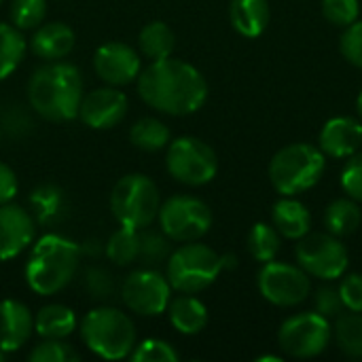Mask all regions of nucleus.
I'll use <instances>...</instances> for the list:
<instances>
[{
    "label": "nucleus",
    "mask_w": 362,
    "mask_h": 362,
    "mask_svg": "<svg viewBox=\"0 0 362 362\" xmlns=\"http://www.w3.org/2000/svg\"><path fill=\"white\" fill-rule=\"evenodd\" d=\"M138 93L151 108L170 117H185L206 104L208 83L195 66L170 55L140 70Z\"/></svg>",
    "instance_id": "1"
},
{
    "label": "nucleus",
    "mask_w": 362,
    "mask_h": 362,
    "mask_svg": "<svg viewBox=\"0 0 362 362\" xmlns=\"http://www.w3.org/2000/svg\"><path fill=\"white\" fill-rule=\"evenodd\" d=\"M85 95L83 76L68 62H47L36 68L28 81V102L36 115L53 123H66L78 117Z\"/></svg>",
    "instance_id": "2"
},
{
    "label": "nucleus",
    "mask_w": 362,
    "mask_h": 362,
    "mask_svg": "<svg viewBox=\"0 0 362 362\" xmlns=\"http://www.w3.org/2000/svg\"><path fill=\"white\" fill-rule=\"evenodd\" d=\"M81 246L64 235H42L25 263V282L40 297L62 293L76 276L81 265Z\"/></svg>",
    "instance_id": "3"
},
{
    "label": "nucleus",
    "mask_w": 362,
    "mask_h": 362,
    "mask_svg": "<svg viewBox=\"0 0 362 362\" xmlns=\"http://www.w3.org/2000/svg\"><path fill=\"white\" fill-rule=\"evenodd\" d=\"M238 265L233 255H218L206 244L187 242L168 257L165 278L172 291L195 295L216 282L221 272Z\"/></svg>",
    "instance_id": "4"
},
{
    "label": "nucleus",
    "mask_w": 362,
    "mask_h": 362,
    "mask_svg": "<svg viewBox=\"0 0 362 362\" xmlns=\"http://www.w3.org/2000/svg\"><path fill=\"white\" fill-rule=\"evenodd\" d=\"M81 339L85 346L104 361L129 358L138 344L136 327L132 318L110 305L93 308L81 320Z\"/></svg>",
    "instance_id": "5"
},
{
    "label": "nucleus",
    "mask_w": 362,
    "mask_h": 362,
    "mask_svg": "<svg viewBox=\"0 0 362 362\" xmlns=\"http://www.w3.org/2000/svg\"><path fill=\"white\" fill-rule=\"evenodd\" d=\"M327 159L320 148L297 142L280 148L269 163V180L280 195H297L312 189L325 174Z\"/></svg>",
    "instance_id": "6"
},
{
    "label": "nucleus",
    "mask_w": 362,
    "mask_h": 362,
    "mask_svg": "<svg viewBox=\"0 0 362 362\" xmlns=\"http://www.w3.org/2000/svg\"><path fill=\"white\" fill-rule=\"evenodd\" d=\"M159 189L144 174H125L110 191V212L121 227L148 229L159 214Z\"/></svg>",
    "instance_id": "7"
},
{
    "label": "nucleus",
    "mask_w": 362,
    "mask_h": 362,
    "mask_svg": "<svg viewBox=\"0 0 362 362\" xmlns=\"http://www.w3.org/2000/svg\"><path fill=\"white\" fill-rule=\"evenodd\" d=\"M165 165L170 176L187 187L208 185L218 172L214 148L193 136H182L168 144Z\"/></svg>",
    "instance_id": "8"
},
{
    "label": "nucleus",
    "mask_w": 362,
    "mask_h": 362,
    "mask_svg": "<svg viewBox=\"0 0 362 362\" xmlns=\"http://www.w3.org/2000/svg\"><path fill=\"white\" fill-rule=\"evenodd\" d=\"M159 227L170 242H197L212 227V212L206 202L193 195H174L159 206Z\"/></svg>",
    "instance_id": "9"
},
{
    "label": "nucleus",
    "mask_w": 362,
    "mask_h": 362,
    "mask_svg": "<svg viewBox=\"0 0 362 362\" xmlns=\"http://www.w3.org/2000/svg\"><path fill=\"white\" fill-rule=\"evenodd\" d=\"M295 257L299 267L320 280H337L348 269V250L333 233H308L297 240Z\"/></svg>",
    "instance_id": "10"
},
{
    "label": "nucleus",
    "mask_w": 362,
    "mask_h": 362,
    "mask_svg": "<svg viewBox=\"0 0 362 362\" xmlns=\"http://www.w3.org/2000/svg\"><path fill=\"white\" fill-rule=\"evenodd\" d=\"M331 339V322L318 312H303L284 320L278 333L280 348L293 358H314L322 354Z\"/></svg>",
    "instance_id": "11"
},
{
    "label": "nucleus",
    "mask_w": 362,
    "mask_h": 362,
    "mask_svg": "<svg viewBox=\"0 0 362 362\" xmlns=\"http://www.w3.org/2000/svg\"><path fill=\"white\" fill-rule=\"evenodd\" d=\"M257 284H259V293L263 295V299H267L269 303L278 308H295L303 303L312 293L310 274H305L297 265L280 263L276 259L269 263H263Z\"/></svg>",
    "instance_id": "12"
},
{
    "label": "nucleus",
    "mask_w": 362,
    "mask_h": 362,
    "mask_svg": "<svg viewBox=\"0 0 362 362\" xmlns=\"http://www.w3.org/2000/svg\"><path fill=\"white\" fill-rule=\"evenodd\" d=\"M121 299L125 308L138 316H159L168 310L172 286L157 269H136L121 284Z\"/></svg>",
    "instance_id": "13"
},
{
    "label": "nucleus",
    "mask_w": 362,
    "mask_h": 362,
    "mask_svg": "<svg viewBox=\"0 0 362 362\" xmlns=\"http://www.w3.org/2000/svg\"><path fill=\"white\" fill-rule=\"evenodd\" d=\"M93 70L106 85L123 87L138 78L142 64H140V55L134 47L112 40V42H106L95 49Z\"/></svg>",
    "instance_id": "14"
},
{
    "label": "nucleus",
    "mask_w": 362,
    "mask_h": 362,
    "mask_svg": "<svg viewBox=\"0 0 362 362\" xmlns=\"http://www.w3.org/2000/svg\"><path fill=\"white\" fill-rule=\"evenodd\" d=\"M129 102L123 91L117 87H98L83 95L78 119L91 129H112L127 115Z\"/></svg>",
    "instance_id": "15"
},
{
    "label": "nucleus",
    "mask_w": 362,
    "mask_h": 362,
    "mask_svg": "<svg viewBox=\"0 0 362 362\" xmlns=\"http://www.w3.org/2000/svg\"><path fill=\"white\" fill-rule=\"evenodd\" d=\"M36 221L30 210L17 204L0 206V261H11L32 246Z\"/></svg>",
    "instance_id": "16"
},
{
    "label": "nucleus",
    "mask_w": 362,
    "mask_h": 362,
    "mask_svg": "<svg viewBox=\"0 0 362 362\" xmlns=\"http://www.w3.org/2000/svg\"><path fill=\"white\" fill-rule=\"evenodd\" d=\"M34 333V316L30 308L17 299L0 301V350L4 354L23 348Z\"/></svg>",
    "instance_id": "17"
},
{
    "label": "nucleus",
    "mask_w": 362,
    "mask_h": 362,
    "mask_svg": "<svg viewBox=\"0 0 362 362\" xmlns=\"http://www.w3.org/2000/svg\"><path fill=\"white\" fill-rule=\"evenodd\" d=\"M361 144L362 121L354 117L329 119L320 132V151L335 159H344L358 153Z\"/></svg>",
    "instance_id": "18"
},
{
    "label": "nucleus",
    "mask_w": 362,
    "mask_h": 362,
    "mask_svg": "<svg viewBox=\"0 0 362 362\" xmlns=\"http://www.w3.org/2000/svg\"><path fill=\"white\" fill-rule=\"evenodd\" d=\"M74 42H76V36L68 23L42 21L30 38V49L36 57L45 62H57V59H64L74 49Z\"/></svg>",
    "instance_id": "19"
},
{
    "label": "nucleus",
    "mask_w": 362,
    "mask_h": 362,
    "mask_svg": "<svg viewBox=\"0 0 362 362\" xmlns=\"http://www.w3.org/2000/svg\"><path fill=\"white\" fill-rule=\"evenodd\" d=\"M68 197L57 185H40L30 195V212L38 225H57L68 216Z\"/></svg>",
    "instance_id": "20"
},
{
    "label": "nucleus",
    "mask_w": 362,
    "mask_h": 362,
    "mask_svg": "<svg viewBox=\"0 0 362 362\" xmlns=\"http://www.w3.org/2000/svg\"><path fill=\"white\" fill-rule=\"evenodd\" d=\"M272 221L278 233L286 240H301L303 235L310 233L312 227L310 210L301 202L293 199L291 195H284L280 202H276L272 210Z\"/></svg>",
    "instance_id": "21"
},
{
    "label": "nucleus",
    "mask_w": 362,
    "mask_h": 362,
    "mask_svg": "<svg viewBox=\"0 0 362 362\" xmlns=\"http://www.w3.org/2000/svg\"><path fill=\"white\" fill-rule=\"evenodd\" d=\"M229 17H231L233 28L242 36L257 38L269 25V17H272L269 2L267 0H231Z\"/></svg>",
    "instance_id": "22"
},
{
    "label": "nucleus",
    "mask_w": 362,
    "mask_h": 362,
    "mask_svg": "<svg viewBox=\"0 0 362 362\" xmlns=\"http://www.w3.org/2000/svg\"><path fill=\"white\" fill-rule=\"evenodd\" d=\"M168 316L172 327L182 335H197L208 325V310L206 305L195 299L193 295L180 293V297L170 299L168 303Z\"/></svg>",
    "instance_id": "23"
},
{
    "label": "nucleus",
    "mask_w": 362,
    "mask_h": 362,
    "mask_svg": "<svg viewBox=\"0 0 362 362\" xmlns=\"http://www.w3.org/2000/svg\"><path fill=\"white\" fill-rule=\"evenodd\" d=\"M76 327L78 322L74 312L62 303L45 305L34 316V333L40 339H66L76 331Z\"/></svg>",
    "instance_id": "24"
},
{
    "label": "nucleus",
    "mask_w": 362,
    "mask_h": 362,
    "mask_svg": "<svg viewBox=\"0 0 362 362\" xmlns=\"http://www.w3.org/2000/svg\"><path fill=\"white\" fill-rule=\"evenodd\" d=\"M361 223L362 212L358 204H356V199H352V197L335 199L325 210V227H327L329 233H333L337 238L352 235L361 227Z\"/></svg>",
    "instance_id": "25"
},
{
    "label": "nucleus",
    "mask_w": 362,
    "mask_h": 362,
    "mask_svg": "<svg viewBox=\"0 0 362 362\" xmlns=\"http://www.w3.org/2000/svg\"><path fill=\"white\" fill-rule=\"evenodd\" d=\"M138 47L142 55H146L151 62L155 59H165L174 53L176 47V36L172 28L163 21H151L140 30L138 36Z\"/></svg>",
    "instance_id": "26"
},
{
    "label": "nucleus",
    "mask_w": 362,
    "mask_h": 362,
    "mask_svg": "<svg viewBox=\"0 0 362 362\" xmlns=\"http://www.w3.org/2000/svg\"><path fill=\"white\" fill-rule=\"evenodd\" d=\"M28 49V40L21 30L13 23L0 21V81L13 74V70L21 64Z\"/></svg>",
    "instance_id": "27"
},
{
    "label": "nucleus",
    "mask_w": 362,
    "mask_h": 362,
    "mask_svg": "<svg viewBox=\"0 0 362 362\" xmlns=\"http://www.w3.org/2000/svg\"><path fill=\"white\" fill-rule=\"evenodd\" d=\"M129 140L136 148L155 153L170 144V129L163 121H159L155 117H142L132 125Z\"/></svg>",
    "instance_id": "28"
},
{
    "label": "nucleus",
    "mask_w": 362,
    "mask_h": 362,
    "mask_svg": "<svg viewBox=\"0 0 362 362\" xmlns=\"http://www.w3.org/2000/svg\"><path fill=\"white\" fill-rule=\"evenodd\" d=\"M104 255L119 267H127L140 259V231L129 227H119L106 242Z\"/></svg>",
    "instance_id": "29"
},
{
    "label": "nucleus",
    "mask_w": 362,
    "mask_h": 362,
    "mask_svg": "<svg viewBox=\"0 0 362 362\" xmlns=\"http://www.w3.org/2000/svg\"><path fill=\"white\" fill-rule=\"evenodd\" d=\"M248 252L255 261L259 263H269L278 257L280 252V233L276 227L265 225V223H257L250 233H248Z\"/></svg>",
    "instance_id": "30"
},
{
    "label": "nucleus",
    "mask_w": 362,
    "mask_h": 362,
    "mask_svg": "<svg viewBox=\"0 0 362 362\" xmlns=\"http://www.w3.org/2000/svg\"><path fill=\"white\" fill-rule=\"evenodd\" d=\"M337 346L344 354L352 358H362V312L339 314L335 325Z\"/></svg>",
    "instance_id": "31"
},
{
    "label": "nucleus",
    "mask_w": 362,
    "mask_h": 362,
    "mask_svg": "<svg viewBox=\"0 0 362 362\" xmlns=\"http://www.w3.org/2000/svg\"><path fill=\"white\" fill-rule=\"evenodd\" d=\"M47 17V0H13L11 23L19 30H36Z\"/></svg>",
    "instance_id": "32"
},
{
    "label": "nucleus",
    "mask_w": 362,
    "mask_h": 362,
    "mask_svg": "<svg viewBox=\"0 0 362 362\" xmlns=\"http://www.w3.org/2000/svg\"><path fill=\"white\" fill-rule=\"evenodd\" d=\"M28 358L32 362H76L81 356L66 339H42L30 350Z\"/></svg>",
    "instance_id": "33"
},
{
    "label": "nucleus",
    "mask_w": 362,
    "mask_h": 362,
    "mask_svg": "<svg viewBox=\"0 0 362 362\" xmlns=\"http://www.w3.org/2000/svg\"><path fill=\"white\" fill-rule=\"evenodd\" d=\"M129 358L134 362H176L180 354L174 350L172 344L163 339H144L136 344Z\"/></svg>",
    "instance_id": "34"
},
{
    "label": "nucleus",
    "mask_w": 362,
    "mask_h": 362,
    "mask_svg": "<svg viewBox=\"0 0 362 362\" xmlns=\"http://www.w3.org/2000/svg\"><path fill=\"white\" fill-rule=\"evenodd\" d=\"M170 257V238L161 231H146L140 233V259L146 265H157L161 261H168Z\"/></svg>",
    "instance_id": "35"
},
{
    "label": "nucleus",
    "mask_w": 362,
    "mask_h": 362,
    "mask_svg": "<svg viewBox=\"0 0 362 362\" xmlns=\"http://www.w3.org/2000/svg\"><path fill=\"white\" fill-rule=\"evenodd\" d=\"M83 286L89 293V297L95 299V301H108L115 295V288H117V284L112 280V274L108 269H104V267H89L85 272Z\"/></svg>",
    "instance_id": "36"
},
{
    "label": "nucleus",
    "mask_w": 362,
    "mask_h": 362,
    "mask_svg": "<svg viewBox=\"0 0 362 362\" xmlns=\"http://www.w3.org/2000/svg\"><path fill=\"white\" fill-rule=\"evenodd\" d=\"M361 4L358 0H322V15L329 23L348 28L358 19Z\"/></svg>",
    "instance_id": "37"
},
{
    "label": "nucleus",
    "mask_w": 362,
    "mask_h": 362,
    "mask_svg": "<svg viewBox=\"0 0 362 362\" xmlns=\"http://www.w3.org/2000/svg\"><path fill=\"white\" fill-rule=\"evenodd\" d=\"M341 55L356 68H362V21H354L346 28L339 42Z\"/></svg>",
    "instance_id": "38"
},
{
    "label": "nucleus",
    "mask_w": 362,
    "mask_h": 362,
    "mask_svg": "<svg viewBox=\"0 0 362 362\" xmlns=\"http://www.w3.org/2000/svg\"><path fill=\"white\" fill-rule=\"evenodd\" d=\"M341 187L348 197L362 202V153L348 157V163L341 172Z\"/></svg>",
    "instance_id": "39"
},
{
    "label": "nucleus",
    "mask_w": 362,
    "mask_h": 362,
    "mask_svg": "<svg viewBox=\"0 0 362 362\" xmlns=\"http://www.w3.org/2000/svg\"><path fill=\"white\" fill-rule=\"evenodd\" d=\"M314 308L320 316L325 318H337L344 310V301H341V295L339 291H333V288H320L314 297Z\"/></svg>",
    "instance_id": "40"
},
{
    "label": "nucleus",
    "mask_w": 362,
    "mask_h": 362,
    "mask_svg": "<svg viewBox=\"0 0 362 362\" xmlns=\"http://www.w3.org/2000/svg\"><path fill=\"white\" fill-rule=\"evenodd\" d=\"M339 295L344 308H348L350 312H362V274H352L344 278L339 286Z\"/></svg>",
    "instance_id": "41"
},
{
    "label": "nucleus",
    "mask_w": 362,
    "mask_h": 362,
    "mask_svg": "<svg viewBox=\"0 0 362 362\" xmlns=\"http://www.w3.org/2000/svg\"><path fill=\"white\" fill-rule=\"evenodd\" d=\"M17 189H19V182H17L15 172L6 163L0 161V206L13 202V197L17 195Z\"/></svg>",
    "instance_id": "42"
},
{
    "label": "nucleus",
    "mask_w": 362,
    "mask_h": 362,
    "mask_svg": "<svg viewBox=\"0 0 362 362\" xmlns=\"http://www.w3.org/2000/svg\"><path fill=\"white\" fill-rule=\"evenodd\" d=\"M81 246V255H85V257H89V259H98L102 252H104V246L106 244H102L98 238H89V240H85L83 244H78Z\"/></svg>",
    "instance_id": "43"
},
{
    "label": "nucleus",
    "mask_w": 362,
    "mask_h": 362,
    "mask_svg": "<svg viewBox=\"0 0 362 362\" xmlns=\"http://www.w3.org/2000/svg\"><path fill=\"white\" fill-rule=\"evenodd\" d=\"M356 110H358V117H361L362 121V91L361 95H358V100H356Z\"/></svg>",
    "instance_id": "44"
},
{
    "label": "nucleus",
    "mask_w": 362,
    "mask_h": 362,
    "mask_svg": "<svg viewBox=\"0 0 362 362\" xmlns=\"http://www.w3.org/2000/svg\"><path fill=\"white\" fill-rule=\"evenodd\" d=\"M4 356H6V354H4V352H2V350H0V362L4 361Z\"/></svg>",
    "instance_id": "45"
},
{
    "label": "nucleus",
    "mask_w": 362,
    "mask_h": 362,
    "mask_svg": "<svg viewBox=\"0 0 362 362\" xmlns=\"http://www.w3.org/2000/svg\"><path fill=\"white\" fill-rule=\"evenodd\" d=\"M0 136H2V125H0Z\"/></svg>",
    "instance_id": "46"
},
{
    "label": "nucleus",
    "mask_w": 362,
    "mask_h": 362,
    "mask_svg": "<svg viewBox=\"0 0 362 362\" xmlns=\"http://www.w3.org/2000/svg\"><path fill=\"white\" fill-rule=\"evenodd\" d=\"M0 4H2V0H0Z\"/></svg>",
    "instance_id": "47"
}]
</instances>
